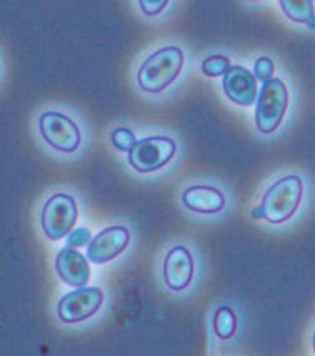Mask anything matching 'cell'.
I'll use <instances>...</instances> for the list:
<instances>
[{"mask_svg": "<svg viewBox=\"0 0 315 356\" xmlns=\"http://www.w3.org/2000/svg\"><path fill=\"white\" fill-rule=\"evenodd\" d=\"M103 293L99 288H77L62 296L57 314L64 323H80L92 318L102 308Z\"/></svg>", "mask_w": 315, "mask_h": 356, "instance_id": "obj_7", "label": "cell"}, {"mask_svg": "<svg viewBox=\"0 0 315 356\" xmlns=\"http://www.w3.org/2000/svg\"><path fill=\"white\" fill-rule=\"evenodd\" d=\"M130 241V233L124 226L107 227L94 236L92 241L87 246V259L95 264H105L117 258L120 252L126 251Z\"/></svg>", "mask_w": 315, "mask_h": 356, "instance_id": "obj_8", "label": "cell"}, {"mask_svg": "<svg viewBox=\"0 0 315 356\" xmlns=\"http://www.w3.org/2000/svg\"><path fill=\"white\" fill-rule=\"evenodd\" d=\"M194 258L187 248L176 246L167 252L164 261V281L172 291H182L192 283Z\"/></svg>", "mask_w": 315, "mask_h": 356, "instance_id": "obj_9", "label": "cell"}, {"mask_svg": "<svg viewBox=\"0 0 315 356\" xmlns=\"http://www.w3.org/2000/svg\"><path fill=\"white\" fill-rule=\"evenodd\" d=\"M140 9L145 15H159L165 7H167V0H159V2H151V0H140Z\"/></svg>", "mask_w": 315, "mask_h": 356, "instance_id": "obj_19", "label": "cell"}, {"mask_svg": "<svg viewBox=\"0 0 315 356\" xmlns=\"http://www.w3.org/2000/svg\"><path fill=\"white\" fill-rule=\"evenodd\" d=\"M182 202H184L185 208L194 211V213L215 214L225 208V196L212 186L197 184L185 189L182 194Z\"/></svg>", "mask_w": 315, "mask_h": 356, "instance_id": "obj_12", "label": "cell"}, {"mask_svg": "<svg viewBox=\"0 0 315 356\" xmlns=\"http://www.w3.org/2000/svg\"><path fill=\"white\" fill-rule=\"evenodd\" d=\"M280 7L293 22L309 24V20L315 17L312 0H282Z\"/></svg>", "mask_w": 315, "mask_h": 356, "instance_id": "obj_13", "label": "cell"}, {"mask_svg": "<svg viewBox=\"0 0 315 356\" xmlns=\"http://www.w3.org/2000/svg\"><path fill=\"white\" fill-rule=\"evenodd\" d=\"M312 345H314V351H315V333H314V339H312Z\"/></svg>", "mask_w": 315, "mask_h": 356, "instance_id": "obj_22", "label": "cell"}, {"mask_svg": "<svg viewBox=\"0 0 315 356\" xmlns=\"http://www.w3.org/2000/svg\"><path fill=\"white\" fill-rule=\"evenodd\" d=\"M90 241H92V236H90V231L87 227H77L67 236V246L74 248V250L89 246Z\"/></svg>", "mask_w": 315, "mask_h": 356, "instance_id": "obj_17", "label": "cell"}, {"mask_svg": "<svg viewBox=\"0 0 315 356\" xmlns=\"http://www.w3.org/2000/svg\"><path fill=\"white\" fill-rule=\"evenodd\" d=\"M273 62L269 59V57H259V59L255 60V65H254V76L257 77V81H262V82H267L271 81L272 74H273Z\"/></svg>", "mask_w": 315, "mask_h": 356, "instance_id": "obj_18", "label": "cell"}, {"mask_svg": "<svg viewBox=\"0 0 315 356\" xmlns=\"http://www.w3.org/2000/svg\"><path fill=\"white\" fill-rule=\"evenodd\" d=\"M307 26H309L310 29H315V17H312L309 20V24H307Z\"/></svg>", "mask_w": 315, "mask_h": 356, "instance_id": "obj_21", "label": "cell"}, {"mask_svg": "<svg viewBox=\"0 0 315 356\" xmlns=\"http://www.w3.org/2000/svg\"><path fill=\"white\" fill-rule=\"evenodd\" d=\"M225 96L239 106H252L257 102V77L242 65H232L222 79Z\"/></svg>", "mask_w": 315, "mask_h": 356, "instance_id": "obj_10", "label": "cell"}, {"mask_svg": "<svg viewBox=\"0 0 315 356\" xmlns=\"http://www.w3.org/2000/svg\"><path fill=\"white\" fill-rule=\"evenodd\" d=\"M184 67V52L179 47H164L144 60L137 82L145 92L159 94L179 77Z\"/></svg>", "mask_w": 315, "mask_h": 356, "instance_id": "obj_1", "label": "cell"}, {"mask_svg": "<svg viewBox=\"0 0 315 356\" xmlns=\"http://www.w3.org/2000/svg\"><path fill=\"white\" fill-rule=\"evenodd\" d=\"M289 107L287 86L280 79L264 82L255 107V126L262 134H272L279 129Z\"/></svg>", "mask_w": 315, "mask_h": 356, "instance_id": "obj_3", "label": "cell"}, {"mask_svg": "<svg viewBox=\"0 0 315 356\" xmlns=\"http://www.w3.org/2000/svg\"><path fill=\"white\" fill-rule=\"evenodd\" d=\"M252 218H255V219H265V213H264V209L260 208H255L254 211H252Z\"/></svg>", "mask_w": 315, "mask_h": 356, "instance_id": "obj_20", "label": "cell"}, {"mask_svg": "<svg viewBox=\"0 0 315 356\" xmlns=\"http://www.w3.org/2000/svg\"><path fill=\"white\" fill-rule=\"evenodd\" d=\"M39 129L45 143L60 152H74L80 146V131L77 124L60 113H44L39 119Z\"/></svg>", "mask_w": 315, "mask_h": 356, "instance_id": "obj_6", "label": "cell"}, {"mask_svg": "<svg viewBox=\"0 0 315 356\" xmlns=\"http://www.w3.org/2000/svg\"><path fill=\"white\" fill-rule=\"evenodd\" d=\"M176 143L165 136H152L137 140V144L128 152V164L137 172H153L162 169L176 154Z\"/></svg>", "mask_w": 315, "mask_h": 356, "instance_id": "obj_5", "label": "cell"}, {"mask_svg": "<svg viewBox=\"0 0 315 356\" xmlns=\"http://www.w3.org/2000/svg\"><path fill=\"white\" fill-rule=\"evenodd\" d=\"M304 183L298 176H285L273 183L262 197L260 208L272 225H282L296 214L302 202Z\"/></svg>", "mask_w": 315, "mask_h": 356, "instance_id": "obj_2", "label": "cell"}, {"mask_svg": "<svg viewBox=\"0 0 315 356\" xmlns=\"http://www.w3.org/2000/svg\"><path fill=\"white\" fill-rule=\"evenodd\" d=\"M230 67H232L230 60L223 56H212L202 62V72L209 77L225 76Z\"/></svg>", "mask_w": 315, "mask_h": 356, "instance_id": "obj_15", "label": "cell"}, {"mask_svg": "<svg viewBox=\"0 0 315 356\" xmlns=\"http://www.w3.org/2000/svg\"><path fill=\"white\" fill-rule=\"evenodd\" d=\"M110 140L114 147L122 152H130L132 147L137 144L135 134L130 129H126V127H117V129L112 131Z\"/></svg>", "mask_w": 315, "mask_h": 356, "instance_id": "obj_16", "label": "cell"}, {"mask_svg": "<svg viewBox=\"0 0 315 356\" xmlns=\"http://www.w3.org/2000/svg\"><path fill=\"white\" fill-rule=\"evenodd\" d=\"M56 270L65 284L74 288H85L90 280L89 261L74 248L64 246L56 259Z\"/></svg>", "mask_w": 315, "mask_h": 356, "instance_id": "obj_11", "label": "cell"}, {"mask_svg": "<svg viewBox=\"0 0 315 356\" xmlns=\"http://www.w3.org/2000/svg\"><path fill=\"white\" fill-rule=\"evenodd\" d=\"M77 202L69 194H53L42 209V229L52 241H59L72 233L77 222Z\"/></svg>", "mask_w": 315, "mask_h": 356, "instance_id": "obj_4", "label": "cell"}, {"mask_svg": "<svg viewBox=\"0 0 315 356\" xmlns=\"http://www.w3.org/2000/svg\"><path fill=\"white\" fill-rule=\"evenodd\" d=\"M237 330V316L229 306H221L214 316V331L221 339H230Z\"/></svg>", "mask_w": 315, "mask_h": 356, "instance_id": "obj_14", "label": "cell"}]
</instances>
